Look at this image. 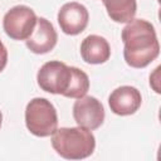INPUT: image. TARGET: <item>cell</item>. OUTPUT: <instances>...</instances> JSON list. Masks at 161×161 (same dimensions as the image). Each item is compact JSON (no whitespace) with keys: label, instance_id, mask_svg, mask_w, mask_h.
<instances>
[{"label":"cell","instance_id":"11","mask_svg":"<svg viewBox=\"0 0 161 161\" xmlns=\"http://www.w3.org/2000/svg\"><path fill=\"white\" fill-rule=\"evenodd\" d=\"M108 16L116 23H130L137 11L136 0H102Z\"/></svg>","mask_w":161,"mask_h":161},{"label":"cell","instance_id":"3","mask_svg":"<svg viewBox=\"0 0 161 161\" xmlns=\"http://www.w3.org/2000/svg\"><path fill=\"white\" fill-rule=\"evenodd\" d=\"M26 128L38 137H48L54 133L58 126L57 109L47 98H33L25 108Z\"/></svg>","mask_w":161,"mask_h":161},{"label":"cell","instance_id":"14","mask_svg":"<svg viewBox=\"0 0 161 161\" xmlns=\"http://www.w3.org/2000/svg\"><path fill=\"white\" fill-rule=\"evenodd\" d=\"M1 122H3V114H1V111H0V127H1Z\"/></svg>","mask_w":161,"mask_h":161},{"label":"cell","instance_id":"13","mask_svg":"<svg viewBox=\"0 0 161 161\" xmlns=\"http://www.w3.org/2000/svg\"><path fill=\"white\" fill-rule=\"evenodd\" d=\"M8 63V50L4 45V43L0 40V72L4 70Z\"/></svg>","mask_w":161,"mask_h":161},{"label":"cell","instance_id":"7","mask_svg":"<svg viewBox=\"0 0 161 161\" xmlns=\"http://www.w3.org/2000/svg\"><path fill=\"white\" fill-rule=\"evenodd\" d=\"M89 14L84 5L72 1L64 4L58 11V23L67 35L80 34L88 25Z\"/></svg>","mask_w":161,"mask_h":161},{"label":"cell","instance_id":"6","mask_svg":"<svg viewBox=\"0 0 161 161\" xmlns=\"http://www.w3.org/2000/svg\"><path fill=\"white\" fill-rule=\"evenodd\" d=\"M104 116V108L96 97L83 96L73 104V118L83 128L97 130L102 126Z\"/></svg>","mask_w":161,"mask_h":161},{"label":"cell","instance_id":"10","mask_svg":"<svg viewBox=\"0 0 161 161\" xmlns=\"http://www.w3.org/2000/svg\"><path fill=\"white\" fill-rule=\"evenodd\" d=\"M80 55L86 63L102 64L111 57V47L101 35H88L80 44Z\"/></svg>","mask_w":161,"mask_h":161},{"label":"cell","instance_id":"8","mask_svg":"<svg viewBox=\"0 0 161 161\" xmlns=\"http://www.w3.org/2000/svg\"><path fill=\"white\" fill-rule=\"evenodd\" d=\"M142 97L137 88L131 86H122L116 88L108 97L111 111L118 116L133 114L141 107Z\"/></svg>","mask_w":161,"mask_h":161},{"label":"cell","instance_id":"4","mask_svg":"<svg viewBox=\"0 0 161 161\" xmlns=\"http://www.w3.org/2000/svg\"><path fill=\"white\" fill-rule=\"evenodd\" d=\"M72 78V68L59 60L44 63L36 74L38 86L48 93L64 96Z\"/></svg>","mask_w":161,"mask_h":161},{"label":"cell","instance_id":"9","mask_svg":"<svg viewBox=\"0 0 161 161\" xmlns=\"http://www.w3.org/2000/svg\"><path fill=\"white\" fill-rule=\"evenodd\" d=\"M58 40V34L53 24L45 18H38L31 35L25 40L26 47L35 54H45L50 52Z\"/></svg>","mask_w":161,"mask_h":161},{"label":"cell","instance_id":"12","mask_svg":"<svg viewBox=\"0 0 161 161\" xmlns=\"http://www.w3.org/2000/svg\"><path fill=\"white\" fill-rule=\"evenodd\" d=\"M70 68H72V78L64 97L78 99L87 94L89 89V78L82 69L77 67H70Z\"/></svg>","mask_w":161,"mask_h":161},{"label":"cell","instance_id":"1","mask_svg":"<svg viewBox=\"0 0 161 161\" xmlns=\"http://www.w3.org/2000/svg\"><path fill=\"white\" fill-rule=\"evenodd\" d=\"M123 58L132 68H145L160 54L153 25L145 19H133L122 29Z\"/></svg>","mask_w":161,"mask_h":161},{"label":"cell","instance_id":"5","mask_svg":"<svg viewBox=\"0 0 161 161\" xmlns=\"http://www.w3.org/2000/svg\"><path fill=\"white\" fill-rule=\"evenodd\" d=\"M34 10L26 5H16L11 8L3 19V28L8 36L14 40H26L36 24Z\"/></svg>","mask_w":161,"mask_h":161},{"label":"cell","instance_id":"2","mask_svg":"<svg viewBox=\"0 0 161 161\" xmlns=\"http://www.w3.org/2000/svg\"><path fill=\"white\" fill-rule=\"evenodd\" d=\"M54 151L67 160H82L91 156L96 148V138L91 130L78 127H60L52 136Z\"/></svg>","mask_w":161,"mask_h":161}]
</instances>
